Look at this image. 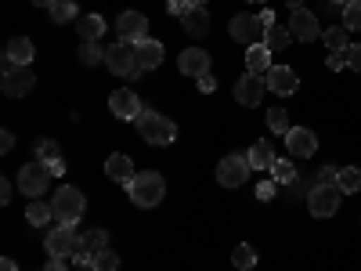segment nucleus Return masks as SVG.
Returning <instances> with one entry per match:
<instances>
[{
    "mask_svg": "<svg viewBox=\"0 0 361 271\" xmlns=\"http://www.w3.org/2000/svg\"><path fill=\"white\" fill-rule=\"evenodd\" d=\"M127 192H130L134 206L152 210V206H159L163 195H166V181H163V174H156V170H141L130 185H127Z\"/></svg>",
    "mask_w": 361,
    "mask_h": 271,
    "instance_id": "nucleus-1",
    "label": "nucleus"
},
{
    "mask_svg": "<svg viewBox=\"0 0 361 271\" xmlns=\"http://www.w3.org/2000/svg\"><path fill=\"white\" fill-rule=\"evenodd\" d=\"M134 124H137V131H141V138L148 145H170L177 138V124H173V119H166L163 112H156V109H145Z\"/></svg>",
    "mask_w": 361,
    "mask_h": 271,
    "instance_id": "nucleus-2",
    "label": "nucleus"
},
{
    "mask_svg": "<svg viewBox=\"0 0 361 271\" xmlns=\"http://www.w3.org/2000/svg\"><path fill=\"white\" fill-rule=\"evenodd\" d=\"M51 210H54V221L58 224H76L83 217V210H87V199H83L80 188L62 185V188L54 192V199H51Z\"/></svg>",
    "mask_w": 361,
    "mask_h": 271,
    "instance_id": "nucleus-3",
    "label": "nucleus"
},
{
    "mask_svg": "<svg viewBox=\"0 0 361 271\" xmlns=\"http://www.w3.org/2000/svg\"><path fill=\"white\" fill-rule=\"evenodd\" d=\"M105 66L109 73L123 76V80H137L145 69L137 66V54H134V44H109L105 47Z\"/></svg>",
    "mask_w": 361,
    "mask_h": 271,
    "instance_id": "nucleus-4",
    "label": "nucleus"
},
{
    "mask_svg": "<svg viewBox=\"0 0 361 271\" xmlns=\"http://www.w3.org/2000/svg\"><path fill=\"white\" fill-rule=\"evenodd\" d=\"M51 170H47V163H40V159H33V163H25L22 170H18V188H22V195H29V199H40V195H47V188H51Z\"/></svg>",
    "mask_w": 361,
    "mask_h": 271,
    "instance_id": "nucleus-5",
    "label": "nucleus"
},
{
    "mask_svg": "<svg viewBox=\"0 0 361 271\" xmlns=\"http://www.w3.org/2000/svg\"><path fill=\"white\" fill-rule=\"evenodd\" d=\"M250 159H246V152H231V156H224L221 159V167H217V181H221V188H243L246 181H250Z\"/></svg>",
    "mask_w": 361,
    "mask_h": 271,
    "instance_id": "nucleus-6",
    "label": "nucleus"
},
{
    "mask_svg": "<svg viewBox=\"0 0 361 271\" xmlns=\"http://www.w3.org/2000/svg\"><path fill=\"white\" fill-rule=\"evenodd\" d=\"M343 203V188L340 185H311L307 192V206L314 217H333Z\"/></svg>",
    "mask_w": 361,
    "mask_h": 271,
    "instance_id": "nucleus-7",
    "label": "nucleus"
},
{
    "mask_svg": "<svg viewBox=\"0 0 361 271\" xmlns=\"http://www.w3.org/2000/svg\"><path fill=\"white\" fill-rule=\"evenodd\" d=\"M76 246H80V239H76V228H73V224H58V228H51L47 239H44L47 257H66V260H73V257H76Z\"/></svg>",
    "mask_w": 361,
    "mask_h": 271,
    "instance_id": "nucleus-8",
    "label": "nucleus"
},
{
    "mask_svg": "<svg viewBox=\"0 0 361 271\" xmlns=\"http://www.w3.org/2000/svg\"><path fill=\"white\" fill-rule=\"evenodd\" d=\"M228 33H231V40L253 47V44H264L267 25H264L257 15H235V18H231V25H228Z\"/></svg>",
    "mask_w": 361,
    "mask_h": 271,
    "instance_id": "nucleus-9",
    "label": "nucleus"
},
{
    "mask_svg": "<svg viewBox=\"0 0 361 271\" xmlns=\"http://www.w3.org/2000/svg\"><path fill=\"white\" fill-rule=\"evenodd\" d=\"M116 37H119V44H141V40H148V18L141 15V11H123L116 18Z\"/></svg>",
    "mask_w": 361,
    "mask_h": 271,
    "instance_id": "nucleus-10",
    "label": "nucleus"
},
{
    "mask_svg": "<svg viewBox=\"0 0 361 271\" xmlns=\"http://www.w3.org/2000/svg\"><path fill=\"white\" fill-rule=\"evenodd\" d=\"M33 87H37V73L29 66H11V69H4V80H0V90L8 98H25Z\"/></svg>",
    "mask_w": 361,
    "mask_h": 271,
    "instance_id": "nucleus-11",
    "label": "nucleus"
},
{
    "mask_svg": "<svg viewBox=\"0 0 361 271\" xmlns=\"http://www.w3.org/2000/svg\"><path fill=\"white\" fill-rule=\"evenodd\" d=\"M264 95H267V80H264V76L246 73L243 80H235V102H238V105L253 109V105H260V98H264Z\"/></svg>",
    "mask_w": 361,
    "mask_h": 271,
    "instance_id": "nucleus-12",
    "label": "nucleus"
},
{
    "mask_svg": "<svg viewBox=\"0 0 361 271\" xmlns=\"http://www.w3.org/2000/svg\"><path fill=\"white\" fill-rule=\"evenodd\" d=\"M289 33H293V40L311 44V40L322 37V25H318V18L307 8H296V11H289Z\"/></svg>",
    "mask_w": 361,
    "mask_h": 271,
    "instance_id": "nucleus-13",
    "label": "nucleus"
},
{
    "mask_svg": "<svg viewBox=\"0 0 361 271\" xmlns=\"http://www.w3.org/2000/svg\"><path fill=\"white\" fill-rule=\"evenodd\" d=\"M102 250H109V231L94 228V231L80 235V246H76V257H73V260H76L80 267H87V264H94V257H98Z\"/></svg>",
    "mask_w": 361,
    "mask_h": 271,
    "instance_id": "nucleus-14",
    "label": "nucleus"
},
{
    "mask_svg": "<svg viewBox=\"0 0 361 271\" xmlns=\"http://www.w3.org/2000/svg\"><path fill=\"white\" fill-rule=\"evenodd\" d=\"M109 109H112V116H116V119H137V116L145 112V105L137 102V95H134L130 87L112 90V95H109Z\"/></svg>",
    "mask_w": 361,
    "mask_h": 271,
    "instance_id": "nucleus-15",
    "label": "nucleus"
},
{
    "mask_svg": "<svg viewBox=\"0 0 361 271\" xmlns=\"http://www.w3.org/2000/svg\"><path fill=\"white\" fill-rule=\"evenodd\" d=\"M286 148H289V156H296V159H311L318 152V138L307 127H293L286 134Z\"/></svg>",
    "mask_w": 361,
    "mask_h": 271,
    "instance_id": "nucleus-16",
    "label": "nucleus"
},
{
    "mask_svg": "<svg viewBox=\"0 0 361 271\" xmlns=\"http://www.w3.org/2000/svg\"><path fill=\"white\" fill-rule=\"evenodd\" d=\"M264 80H267V90H275L279 98H289V95H296V87H300V80H296V69H289V66H271Z\"/></svg>",
    "mask_w": 361,
    "mask_h": 271,
    "instance_id": "nucleus-17",
    "label": "nucleus"
},
{
    "mask_svg": "<svg viewBox=\"0 0 361 271\" xmlns=\"http://www.w3.org/2000/svg\"><path fill=\"white\" fill-rule=\"evenodd\" d=\"M177 69L185 73V76H192V80L209 76V51H199V47L180 51V58H177Z\"/></svg>",
    "mask_w": 361,
    "mask_h": 271,
    "instance_id": "nucleus-18",
    "label": "nucleus"
},
{
    "mask_svg": "<svg viewBox=\"0 0 361 271\" xmlns=\"http://www.w3.org/2000/svg\"><path fill=\"white\" fill-rule=\"evenodd\" d=\"M33 40L29 37H11L8 40V47H4V69H11V66H29L33 62Z\"/></svg>",
    "mask_w": 361,
    "mask_h": 271,
    "instance_id": "nucleus-19",
    "label": "nucleus"
},
{
    "mask_svg": "<svg viewBox=\"0 0 361 271\" xmlns=\"http://www.w3.org/2000/svg\"><path fill=\"white\" fill-rule=\"evenodd\" d=\"M105 174H109V181H116V185H130V181L137 177L130 156H123V152H112V156L105 159Z\"/></svg>",
    "mask_w": 361,
    "mask_h": 271,
    "instance_id": "nucleus-20",
    "label": "nucleus"
},
{
    "mask_svg": "<svg viewBox=\"0 0 361 271\" xmlns=\"http://www.w3.org/2000/svg\"><path fill=\"white\" fill-rule=\"evenodd\" d=\"M134 54H137V66H141L145 73L163 66V44H159V40H152V37H148V40H141V44L134 47Z\"/></svg>",
    "mask_w": 361,
    "mask_h": 271,
    "instance_id": "nucleus-21",
    "label": "nucleus"
},
{
    "mask_svg": "<svg viewBox=\"0 0 361 271\" xmlns=\"http://www.w3.org/2000/svg\"><path fill=\"white\" fill-rule=\"evenodd\" d=\"M246 159H250L253 170H271V167H275V148H271V141H253Z\"/></svg>",
    "mask_w": 361,
    "mask_h": 271,
    "instance_id": "nucleus-22",
    "label": "nucleus"
},
{
    "mask_svg": "<svg viewBox=\"0 0 361 271\" xmlns=\"http://www.w3.org/2000/svg\"><path fill=\"white\" fill-rule=\"evenodd\" d=\"M180 22H185V33H188L192 40H199V37L209 33V11H206V8H192Z\"/></svg>",
    "mask_w": 361,
    "mask_h": 271,
    "instance_id": "nucleus-23",
    "label": "nucleus"
},
{
    "mask_svg": "<svg viewBox=\"0 0 361 271\" xmlns=\"http://www.w3.org/2000/svg\"><path fill=\"white\" fill-rule=\"evenodd\" d=\"M267 69H271V51H267L264 44H253V47L246 51V73L267 76Z\"/></svg>",
    "mask_w": 361,
    "mask_h": 271,
    "instance_id": "nucleus-24",
    "label": "nucleus"
},
{
    "mask_svg": "<svg viewBox=\"0 0 361 271\" xmlns=\"http://www.w3.org/2000/svg\"><path fill=\"white\" fill-rule=\"evenodd\" d=\"M76 58H80V66H83V69L105 66V47H102L98 40H83V44H80V51H76Z\"/></svg>",
    "mask_w": 361,
    "mask_h": 271,
    "instance_id": "nucleus-25",
    "label": "nucleus"
},
{
    "mask_svg": "<svg viewBox=\"0 0 361 271\" xmlns=\"http://www.w3.org/2000/svg\"><path fill=\"white\" fill-rule=\"evenodd\" d=\"M76 25H80V40H102L105 29H109V22L102 15H83Z\"/></svg>",
    "mask_w": 361,
    "mask_h": 271,
    "instance_id": "nucleus-26",
    "label": "nucleus"
},
{
    "mask_svg": "<svg viewBox=\"0 0 361 271\" xmlns=\"http://www.w3.org/2000/svg\"><path fill=\"white\" fill-rule=\"evenodd\" d=\"M289 40H293V33H289V25H267V33H264V47L275 54V51H286L289 47Z\"/></svg>",
    "mask_w": 361,
    "mask_h": 271,
    "instance_id": "nucleus-27",
    "label": "nucleus"
},
{
    "mask_svg": "<svg viewBox=\"0 0 361 271\" xmlns=\"http://www.w3.org/2000/svg\"><path fill=\"white\" fill-rule=\"evenodd\" d=\"M231 264H235L238 271H253V264H257V250H253L250 243H238V246L231 250Z\"/></svg>",
    "mask_w": 361,
    "mask_h": 271,
    "instance_id": "nucleus-28",
    "label": "nucleus"
},
{
    "mask_svg": "<svg viewBox=\"0 0 361 271\" xmlns=\"http://www.w3.org/2000/svg\"><path fill=\"white\" fill-rule=\"evenodd\" d=\"M54 217V210H51V203H40V199H33L25 206V221L29 224H47Z\"/></svg>",
    "mask_w": 361,
    "mask_h": 271,
    "instance_id": "nucleus-29",
    "label": "nucleus"
},
{
    "mask_svg": "<svg viewBox=\"0 0 361 271\" xmlns=\"http://www.w3.org/2000/svg\"><path fill=\"white\" fill-rule=\"evenodd\" d=\"M300 174H296V167H293V159H275V167H271V181H279V185H293Z\"/></svg>",
    "mask_w": 361,
    "mask_h": 271,
    "instance_id": "nucleus-30",
    "label": "nucleus"
},
{
    "mask_svg": "<svg viewBox=\"0 0 361 271\" xmlns=\"http://www.w3.org/2000/svg\"><path fill=\"white\" fill-rule=\"evenodd\" d=\"M336 185L343 188V195H354V192L361 188V170H357V167H340Z\"/></svg>",
    "mask_w": 361,
    "mask_h": 271,
    "instance_id": "nucleus-31",
    "label": "nucleus"
},
{
    "mask_svg": "<svg viewBox=\"0 0 361 271\" xmlns=\"http://www.w3.org/2000/svg\"><path fill=\"white\" fill-rule=\"evenodd\" d=\"M76 15H80V8L73 4V0H58V4L51 8V22H54V25H66V22H76Z\"/></svg>",
    "mask_w": 361,
    "mask_h": 271,
    "instance_id": "nucleus-32",
    "label": "nucleus"
},
{
    "mask_svg": "<svg viewBox=\"0 0 361 271\" xmlns=\"http://www.w3.org/2000/svg\"><path fill=\"white\" fill-rule=\"evenodd\" d=\"M267 127H271V134H282V138H286V134L293 131V127H289V112H286L282 105H279V109H267Z\"/></svg>",
    "mask_w": 361,
    "mask_h": 271,
    "instance_id": "nucleus-33",
    "label": "nucleus"
},
{
    "mask_svg": "<svg viewBox=\"0 0 361 271\" xmlns=\"http://www.w3.org/2000/svg\"><path fill=\"white\" fill-rule=\"evenodd\" d=\"M322 40H325V47H329V51H347V47H350V44H347V29H343V25L325 29Z\"/></svg>",
    "mask_w": 361,
    "mask_h": 271,
    "instance_id": "nucleus-34",
    "label": "nucleus"
},
{
    "mask_svg": "<svg viewBox=\"0 0 361 271\" xmlns=\"http://www.w3.org/2000/svg\"><path fill=\"white\" fill-rule=\"evenodd\" d=\"M343 29L347 33H361V0L343 4Z\"/></svg>",
    "mask_w": 361,
    "mask_h": 271,
    "instance_id": "nucleus-35",
    "label": "nucleus"
},
{
    "mask_svg": "<svg viewBox=\"0 0 361 271\" xmlns=\"http://www.w3.org/2000/svg\"><path fill=\"white\" fill-rule=\"evenodd\" d=\"M37 159L40 163H54V159H62V148H58L51 138H40L37 141Z\"/></svg>",
    "mask_w": 361,
    "mask_h": 271,
    "instance_id": "nucleus-36",
    "label": "nucleus"
},
{
    "mask_svg": "<svg viewBox=\"0 0 361 271\" xmlns=\"http://www.w3.org/2000/svg\"><path fill=\"white\" fill-rule=\"evenodd\" d=\"M90 267H94V271H119V257H116L112 250H102Z\"/></svg>",
    "mask_w": 361,
    "mask_h": 271,
    "instance_id": "nucleus-37",
    "label": "nucleus"
},
{
    "mask_svg": "<svg viewBox=\"0 0 361 271\" xmlns=\"http://www.w3.org/2000/svg\"><path fill=\"white\" fill-rule=\"evenodd\" d=\"M279 188H282L279 181H260V185H257V199H260V203H271Z\"/></svg>",
    "mask_w": 361,
    "mask_h": 271,
    "instance_id": "nucleus-38",
    "label": "nucleus"
},
{
    "mask_svg": "<svg viewBox=\"0 0 361 271\" xmlns=\"http://www.w3.org/2000/svg\"><path fill=\"white\" fill-rule=\"evenodd\" d=\"M192 8H195L192 0H166V11H170L173 18H185V15H188Z\"/></svg>",
    "mask_w": 361,
    "mask_h": 271,
    "instance_id": "nucleus-39",
    "label": "nucleus"
},
{
    "mask_svg": "<svg viewBox=\"0 0 361 271\" xmlns=\"http://www.w3.org/2000/svg\"><path fill=\"white\" fill-rule=\"evenodd\" d=\"M336 177H340V167H322L314 185H336Z\"/></svg>",
    "mask_w": 361,
    "mask_h": 271,
    "instance_id": "nucleus-40",
    "label": "nucleus"
},
{
    "mask_svg": "<svg viewBox=\"0 0 361 271\" xmlns=\"http://www.w3.org/2000/svg\"><path fill=\"white\" fill-rule=\"evenodd\" d=\"M347 66L361 76V44H350V47H347Z\"/></svg>",
    "mask_w": 361,
    "mask_h": 271,
    "instance_id": "nucleus-41",
    "label": "nucleus"
},
{
    "mask_svg": "<svg viewBox=\"0 0 361 271\" xmlns=\"http://www.w3.org/2000/svg\"><path fill=\"white\" fill-rule=\"evenodd\" d=\"M325 66H329V69H343V66H347V51H329Z\"/></svg>",
    "mask_w": 361,
    "mask_h": 271,
    "instance_id": "nucleus-42",
    "label": "nucleus"
},
{
    "mask_svg": "<svg viewBox=\"0 0 361 271\" xmlns=\"http://www.w3.org/2000/svg\"><path fill=\"white\" fill-rule=\"evenodd\" d=\"M44 271H69V260H66V257H47Z\"/></svg>",
    "mask_w": 361,
    "mask_h": 271,
    "instance_id": "nucleus-43",
    "label": "nucleus"
},
{
    "mask_svg": "<svg viewBox=\"0 0 361 271\" xmlns=\"http://www.w3.org/2000/svg\"><path fill=\"white\" fill-rule=\"evenodd\" d=\"M11 148H15V134L4 131V134H0V152H11Z\"/></svg>",
    "mask_w": 361,
    "mask_h": 271,
    "instance_id": "nucleus-44",
    "label": "nucleus"
},
{
    "mask_svg": "<svg viewBox=\"0 0 361 271\" xmlns=\"http://www.w3.org/2000/svg\"><path fill=\"white\" fill-rule=\"evenodd\" d=\"M199 90H202V95H209V90H217V80H214V76H202V80H199Z\"/></svg>",
    "mask_w": 361,
    "mask_h": 271,
    "instance_id": "nucleus-45",
    "label": "nucleus"
},
{
    "mask_svg": "<svg viewBox=\"0 0 361 271\" xmlns=\"http://www.w3.org/2000/svg\"><path fill=\"white\" fill-rule=\"evenodd\" d=\"M47 170H51L54 177H62V174H66V159H54V163H47Z\"/></svg>",
    "mask_w": 361,
    "mask_h": 271,
    "instance_id": "nucleus-46",
    "label": "nucleus"
},
{
    "mask_svg": "<svg viewBox=\"0 0 361 271\" xmlns=\"http://www.w3.org/2000/svg\"><path fill=\"white\" fill-rule=\"evenodd\" d=\"M0 203H11V181H0Z\"/></svg>",
    "mask_w": 361,
    "mask_h": 271,
    "instance_id": "nucleus-47",
    "label": "nucleus"
},
{
    "mask_svg": "<svg viewBox=\"0 0 361 271\" xmlns=\"http://www.w3.org/2000/svg\"><path fill=\"white\" fill-rule=\"evenodd\" d=\"M257 18H260L264 25H275V11H271V8H264V11L257 15Z\"/></svg>",
    "mask_w": 361,
    "mask_h": 271,
    "instance_id": "nucleus-48",
    "label": "nucleus"
},
{
    "mask_svg": "<svg viewBox=\"0 0 361 271\" xmlns=\"http://www.w3.org/2000/svg\"><path fill=\"white\" fill-rule=\"evenodd\" d=\"M29 4H37V8H47V11H51V8L58 4V0H29Z\"/></svg>",
    "mask_w": 361,
    "mask_h": 271,
    "instance_id": "nucleus-49",
    "label": "nucleus"
},
{
    "mask_svg": "<svg viewBox=\"0 0 361 271\" xmlns=\"http://www.w3.org/2000/svg\"><path fill=\"white\" fill-rule=\"evenodd\" d=\"M0 271H18V267H15V260H8V257H4V260H0Z\"/></svg>",
    "mask_w": 361,
    "mask_h": 271,
    "instance_id": "nucleus-50",
    "label": "nucleus"
},
{
    "mask_svg": "<svg viewBox=\"0 0 361 271\" xmlns=\"http://www.w3.org/2000/svg\"><path fill=\"white\" fill-rule=\"evenodd\" d=\"M289 4V11H296V8H304V0H286Z\"/></svg>",
    "mask_w": 361,
    "mask_h": 271,
    "instance_id": "nucleus-51",
    "label": "nucleus"
},
{
    "mask_svg": "<svg viewBox=\"0 0 361 271\" xmlns=\"http://www.w3.org/2000/svg\"><path fill=\"white\" fill-rule=\"evenodd\" d=\"M192 4H195V8H206V0H192Z\"/></svg>",
    "mask_w": 361,
    "mask_h": 271,
    "instance_id": "nucleus-52",
    "label": "nucleus"
},
{
    "mask_svg": "<svg viewBox=\"0 0 361 271\" xmlns=\"http://www.w3.org/2000/svg\"><path fill=\"white\" fill-rule=\"evenodd\" d=\"M329 4H350V0H329Z\"/></svg>",
    "mask_w": 361,
    "mask_h": 271,
    "instance_id": "nucleus-53",
    "label": "nucleus"
},
{
    "mask_svg": "<svg viewBox=\"0 0 361 271\" xmlns=\"http://www.w3.org/2000/svg\"><path fill=\"white\" fill-rule=\"evenodd\" d=\"M80 271H94V267H90V264H87V267H80Z\"/></svg>",
    "mask_w": 361,
    "mask_h": 271,
    "instance_id": "nucleus-54",
    "label": "nucleus"
},
{
    "mask_svg": "<svg viewBox=\"0 0 361 271\" xmlns=\"http://www.w3.org/2000/svg\"><path fill=\"white\" fill-rule=\"evenodd\" d=\"M257 4H264V0H257Z\"/></svg>",
    "mask_w": 361,
    "mask_h": 271,
    "instance_id": "nucleus-55",
    "label": "nucleus"
}]
</instances>
